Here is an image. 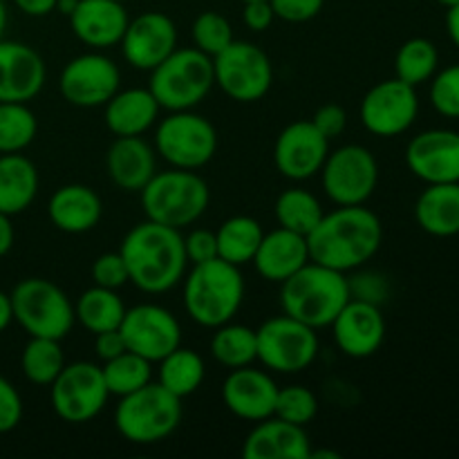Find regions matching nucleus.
<instances>
[{
	"instance_id": "c9c22d12",
	"label": "nucleus",
	"mask_w": 459,
	"mask_h": 459,
	"mask_svg": "<svg viewBox=\"0 0 459 459\" xmlns=\"http://www.w3.org/2000/svg\"><path fill=\"white\" fill-rule=\"evenodd\" d=\"M276 220L282 229L307 236L323 218V206L314 193L305 191V188H287L278 195L276 206Z\"/></svg>"
},
{
	"instance_id": "f704fd0d",
	"label": "nucleus",
	"mask_w": 459,
	"mask_h": 459,
	"mask_svg": "<svg viewBox=\"0 0 459 459\" xmlns=\"http://www.w3.org/2000/svg\"><path fill=\"white\" fill-rule=\"evenodd\" d=\"M63 368H65V357H63L61 341L30 336L21 354V370L30 384L52 385Z\"/></svg>"
},
{
	"instance_id": "7c9ffc66",
	"label": "nucleus",
	"mask_w": 459,
	"mask_h": 459,
	"mask_svg": "<svg viewBox=\"0 0 459 459\" xmlns=\"http://www.w3.org/2000/svg\"><path fill=\"white\" fill-rule=\"evenodd\" d=\"M124 314L126 305L117 294V290H106V287L99 285L85 290L74 305L76 323L92 334L117 330L124 321Z\"/></svg>"
},
{
	"instance_id": "5fc2aeb1",
	"label": "nucleus",
	"mask_w": 459,
	"mask_h": 459,
	"mask_svg": "<svg viewBox=\"0 0 459 459\" xmlns=\"http://www.w3.org/2000/svg\"><path fill=\"white\" fill-rule=\"evenodd\" d=\"M446 30H448V36H451L453 43L459 48V3L455 4V7H448Z\"/></svg>"
},
{
	"instance_id": "c85d7f7f",
	"label": "nucleus",
	"mask_w": 459,
	"mask_h": 459,
	"mask_svg": "<svg viewBox=\"0 0 459 459\" xmlns=\"http://www.w3.org/2000/svg\"><path fill=\"white\" fill-rule=\"evenodd\" d=\"M417 224L435 238L459 233V182L429 184L415 204Z\"/></svg>"
},
{
	"instance_id": "bf43d9fd",
	"label": "nucleus",
	"mask_w": 459,
	"mask_h": 459,
	"mask_svg": "<svg viewBox=\"0 0 459 459\" xmlns=\"http://www.w3.org/2000/svg\"><path fill=\"white\" fill-rule=\"evenodd\" d=\"M117 3H126V0H117Z\"/></svg>"
},
{
	"instance_id": "4c0bfd02",
	"label": "nucleus",
	"mask_w": 459,
	"mask_h": 459,
	"mask_svg": "<svg viewBox=\"0 0 459 459\" xmlns=\"http://www.w3.org/2000/svg\"><path fill=\"white\" fill-rule=\"evenodd\" d=\"M439 65V52L435 48L433 40L429 39H411L399 48L397 58H394V70H397V79L403 83L417 85L426 83L433 79Z\"/></svg>"
},
{
	"instance_id": "de8ad7c7",
	"label": "nucleus",
	"mask_w": 459,
	"mask_h": 459,
	"mask_svg": "<svg viewBox=\"0 0 459 459\" xmlns=\"http://www.w3.org/2000/svg\"><path fill=\"white\" fill-rule=\"evenodd\" d=\"M312 124L316 126V128L321 130L327 139H334L345 130L348 115H345L343 108L336 106V103H327V106L318 108L316 115L312 117Z\"/></svg>"
},
{
	"instance_id": "7ed1b4c3",
	"label": "nucleus",
	"mask_w": 459,
	"mask_h": 459,
	"mask_svg": "<svg viewBox=\"0 0 459 459\" xmlns=\"http://www.w3.org/2000/svg\"><path fill=\"white\" fill-rule=\"evenodd\" d=\"M350 299L352 282L345 273L314 260L281 282L282 314L314 330L330 327Z\"/></svg>"
},
{
	"instance_id": "cd10ccee",
	"label": "nucleus",
	"mask_w": 459,
	"mask_h": 459,
	"mask_svg": "<svg viewBox=\"0 0 459 459\" xmlns=\"http://www.w3.org/2000/svg\"><path fill=\"white\" fill-rule=\"evenodd\" d=\"M160 110V103L152 97L151 90L128 88L119 90L106 103L103 119H106L108 130L117 137H142L157 124Z\"/></svg>"
},
{
	"instance_id": "09e8293b",
	"label": "nucleus",
	"mask_w": 459,
	"mask_h": 459,
	"mask_svg": "<svg viewBox=\"0 0 459 459\" xmlns=\"http://www.w3.org/2000/svg\"><path fill=\"white\" fill-rule=\"evenodd\" d=\"M242 21L251 31H264L276 21V13H273L269 0H249L242 9Z\"/></svg>"
},
{
	"instance_id": "e433bc0d",
	"label": "nucleus",
	"mask_w": 459,
	"mask_h": 459,
	"mask_svg": "<svg viewBox=\"0 0 459 459\" xmlns=\"http://www.w3.org/2000/svg\"><path fill=\"white\" fill-rule=\"evenodd\" d=\"M152 363L148 359L139 357V354L126 350L119 357L110 359L101 366L103 381L108 385V393L115 397H126V394L134 393V390L143 388L152 381Z\"/></svg>"
},
{
	"instance_id": "1a4fd4ad",
	"label": "nucleus",
	"mask_w": 459,
	"mask_h": 459,
	"mask_svg": "<svg viewBox=\"0 0 459 459\" xmlns=\"http://www.w3.org/2000/svg\"><path fill=\"white\" fill-rule=\"evenodd\" d=\"M215 85L238 103L260 101L273 83V67L264 49L233 39L213 56Z\"/></svg>"
},
{
	"instance_id": "f8f14e48",
	"label": "nucleus",
	"mask_w": 459,
	"mask_h": 459,
	"mask_svg": "<svg viewBox=\"0 0 459 459\" xmlns=\"http://www.w3.org/2000/svg\"><path fill=\"white\" fill-rule=\"evenodd\" d=\"M321 179L323 191L336 206L366 204L379 182V164L366 146L348 143L330 151Z\"/></svg>"
},
{
	"instance_id": "9d476101",
	"label": "nucleus",
	"mask_w": 459,
	"mask_h": 459,
	"mask_svg": "<svg viewBox=\"0 0 459 459\" xmlns=\"http://www.w3.org/2000/svg\"><path fill=\"white\" fill-rule=\"evenodd\" d=\"M155 148L173 169L197 170L213 160L218 151V133L202 115L178 110L157 126Z\"/></svg>"
},
{
	"instance_id": "9b49d317",
	"label": "nucleus",
	"mask_w": 459,
	"mask_h": 459,
	"mask_svg": "<svg viewBox=\"0 0 459 459\" xmlns=\"http://www.w3.org/2000/svg\"><path fill=\"white\" fill-rule=\"evenodd\" d=\"M258 361L281 375L303 372L316 361L318 334L314 327L287 316H273L255 330Z\"/></svg>"
},
{
	"instance_id": "aec40b11",
	"label": "nucleus",
	"mask_w": 459,
	"mask_h": 459,
	"mask_svg": "<svg viewBox=\"0 0 459 459\" xmlns=\"http://www.w3.org/2000/svg\"><path fill=\"white\" fill-rule=\"evenodd\" d=\"M406 164L426 184L459 182V133L442 128L420 133L408 143Z\"/></svg>"
},
{
	"instance_id": "ea45409f",
	"label": "nucleus",
	"mask_w": 459,
	"mask_h": 459,
	"mask_svg": "<svg viewBox=\"0 0 459 459\" xmlns=\"http://www.w3.org/2000/svg\"><path fill=\"white\" fill-rule=\"evenodd\" d=\"M273 415L281 420L290 421L296 426H307L318 415V399L305 385H287V388H278L276 408Z\"/></svg>"
},
{
	"instance_id": "72a5a7b5",
	"label": "nucleus",
	"mask_w": 459,
	"mask_h": 459,
	"mask_svg": "<svg viewBox=\"0 0 459 459\" xmlns=\"http://www.w3.org/2000/svg\"><path fill=\"white\" fill-rule=\"evenodd\" d=\"M211 354L220 366L229 368V370L251 366L258 359L255 330L231 321L215 327V334L211 336Z\"/></svg>"
},
{
	"instance_id": "6e6d98bb",
	"label": "nucleus",
	"mask_w": 459,
	"mask_h": 459,
	"mask_svg": "<svg viewBox=\"0 0 459 459\" xmlns=\"http://www.w3.org/2000/svg\"><path fill=\"white\" fill-rule=\"evenodd\" d=\"M76 4H79V0H56V9H54V12H58V13H63V16L70 18L72 12L76 9Z\"/></svg>"
},
{
	"instance_id": "4468645a",
	"label": "nucleus",
	"mask_w": 459,
	"mask_h": 459,
	"mask_svg": "<svg viewBox=\"0 0 459 459\" xmlns=\"http://www.w3.org/2000/svg\"><path fill=\"white\" fill-rule=\"evenodd\" d=\"M119 332L124 336L126 350L151 363L161 361L166 354L182 345L179 321L161 305L143 303L126 309Z\"/></svg>"
},
{
	"instance_id": "393cba45",
	"label": "nucleus",
	"mask_w": 459,
	"mask_h": 459,
	"mask_svg": "<svg viewBox=\"0 0 459 459\" xmlns=\"http://www.w3.org/2000/svg\"><path fill=\"white\" fill-rule=\"evenodd\" d=\"M309 260L312 258H309L307 236L278 227L276 231L264 233L251 263L264 281L281 285Z\"/></svg>"
},
{
	"instance_id": "dca6fc26",
	"label": "nucleus",
	"mask_w": 459,
	"mask_h": 459,
	"mask_svg": "<svg viewBox=\"0 0 459 459\" xmlns=\"http://www.w3.org/2000/svg\"><path fill=\"white\" fill-rule=\"evenodd\" d=\"M361 124L377 137H397L415 124L420 99L412 85L402 79H388L366 92L361 101Z\"/></svg>"
},
{
	"instance_id": "c03bdc74",
	"label": "nucleus",
	"mask_w": 459,
	"mask_h": 459,
	"mask_svg": "<svg viewBox=\"0 0 459 459\" xmlns=\"http://www.w3.org/2000/svg\"><path fill=\"white\" fill-rule=\"evenodd\" d=\"M22 420V399L12 381L0 375V435L12 433Z\"/></svg>"
},
{
	"instance_id": "473e14b6",
	"label": "nucleus",
	"mask_w": 459,
	"mask_h": 459,
	"mask_svg": "<svg viewBox=\"0 0 459 459\" xmlns=\"http://www.w3.org/2000/svg\"><path fill=\"white\" fill-rule=\"evenodd\" d=\"M160 363V370H157V384L164 385L169 393H173L175 397L184 399L188 394L197 393V388L202 385L206 375L204 359L197 352L188 348H175L173 352L166 354Z\"/></svg>"
},
{
	"instance_id": "6e6552de",
	"label": "nucleus",
	"mask_w": 459,
	"mask_h": 459,
	"mask_svg": "<svg viewBox=\"0 0 459 459\" xmlns=\"http://www.w3.org/2000/svg\"><path fill=\"white\" fill-rule=\"evenodd\" d=\"M13 321L30 336L63 341L74 327V305L65 291L45 278H25L9 294Z\"/></svg>"
},
{
	"instance_id": "bb28decb",
	"label": "nucleus",
	"mask_w": 459,
	"mask_h": 459,
	"mask_svg": "<svg viewBox=\"0 0 459 459\" xmlns=\"http://www.w3.org/2000/svg\"><path fill=\"white\" fill-rule=\"evenodd\" d=\"M106 169L115 186L139 193L157 173L155 151L142 137H117L106 155Z\"/></svg>"
},
{
	"instance_id": "f3484780",
	"label": "nucleus",
	"mask_w": 459,
	"mask_h": 459,
	"mask_svg": "<svg viewBox=\"0 0 459 459\" xmlns=\"http://www.w3.org/2000/svg\"><path fill=\"white\" fill-rule=\"evenodd\" d=\"M330 155V139L309 121H294L278 134L273 164L278 173L294 182H305L321 173Z\"/></svg>"
},
{
	"instance_id": "a211bd4d",
	"label": "nucleus",
	"mask_w": 459,
	"mask_h": 459,
	"mask_svg": "<svg viewBox=\"0 0 459 459\" xmlns=\"http://www.w3.org/2000/svg\"><path fill=\"white\" fill-rule=\"evenodd\" d=\"M119 45L128 65L151 72L178 49V27L161 12L139 13L128 22Z\"/></svg>"
},
{
	"instance_id": "b1692460",
	"label": "nucleus",
	"mask_w": 459,
	"mask_h": 459,
	"mask_svg": "<svg viewBox=\"0 0 459 459\" xmlns=\"http://www.w3.org/2000/svg\"><path fill=\"white\" fill-rule=\"evenodd\" d=\"M309 455L312 442L305 426L290 424L276 415L258 421L242 444L245 459H309Z\"/></svg>"
},
{
	"instance_id": "37998d69",
	"label": "nucleus",
	"mask_w": 459,
	"mask_h": 459,
	"mask_svg": "<svg viewBox=\"0 0 459 459\" xmlns=\"http://www.w3.org/2000/svg\"><path fill=\"white\" fill-rule=\"evenodd\" d=\"M92 281L94 285L106 287V290H119L126 282H130L128 269L119 251L115 254H101L92 263Z\"/></svg>"
},
{
	"instance_id": "f03ea898",
	"label": "nucleus",
	"mask_w": 459,
	"mask_h": 459,
	"mask_svg": "<svg viewBox=\"0 0 459 459\" xmlns=\"http://www.w3.org/2000/svg\"><path fill=\"white\" fill-rule=\"evenodd\" d=\"M384 240L377 213L363 204L339 206L323 213L321 222L307 233L309 258L336 272H350L370 263Z\"/></svg>"
},
{
	"instance_id": "ddd939ff",
	"label": "nucleus",
	"mask_w": 459,
	"mask_h": 459,
	"mask_svg": "<svg viewBox=\"0 0 459 459\" xmlns=\"http://www.w3.org/2000/svg\"><path fill=\"white\" fill-rule=\"evenodd\" d=\"M108 385L101 366L90 361L67 363L49 385L52 408L67 424H85L106 408Z\"/></svg>"
},
{
	"instance_id": "2eb2a0df",
	"label": "nucleus",
	"mask_w": 459,
	"mask_h": 459,
	"mask_svg": "<svg viewBox=\"0 0 459 459\" xmlns=\"http://www.w3.org/2000/svg\"><path fill=\"white\" fill-rule=\"evenodd\" d=\"M121 72L106 54L90 52L72 58L58 76V90L76 108L106 106L119 92Z\"/></svg>"
},
{
	"instance_id": "8fccbe9b",
	"label": "nucleus",
	"mask_w": 459,
	"mask_h": 459,
	"mask_svg": "<svg viewBox=\"0 0 459 459\" xmlns=\"http://www.w3.org/2000/svg\"><path fill=\"white\" fill-rule=\"evenodd\" d=\"M126 352L124 336H121L119 327L117 330H106L94 334V354H97L99 361H110V359L119 357Z\"/></svg>"
},
{
	"instance_id": "603ef678",
	"label": "nucleus",
	"mask_w": 459,
	"mask_h": 459,
	"mask_svg": "<svg viewBox=\"0 0 459 459\" xmlns=\"http://www.w3.org/2000/svg\"><path fill=\"white\" fill-rule=\"evenodd\" d=\"M13 238H16V233H13L12 215H7V213H3V211H0V258H3V255H7L9 251H12Z\"/></svg>"
},
{
	"instance_id": "4d7b16f0",
	"label": "nucleus",
	"mask_w": 459,
	"mask_h": 459,
	"mask_svg": "<svg viewBox=\"0 0 459 459\" xmlns=\"http://www.w3.org/2000/svg\"><path fill=\"white\" fill-rule=\"evenodd\" d=\"M7 21H9L7 3H4V0H0V39H4V30H7Z\"/></svg>"
},
{
	"instance_id": "0eeeda50",
	"label": "nucleus",
	"mask_w": 459,
	"mask_h": 459,
	"mask_svg": "<svg viewBox=\"0 0 459 459\" xmlns=\"http://www.w3.org/2000/svg\"><path fill=\"white\" fill-rule=\"evenodd\" d=\"M213 85V58L197 48H178L155 70H151L148 90L160 108L178 112L200 106Z\"/></svg>"
},
{
	"instance_id": "a18cd8bd",
	"label": "nucleus",
	"mask_w": 459,
	"mask_h": 459,
	"mask_svg": "<svg viewBox=\"0 0 459 459\" xmlns=\"http://www.w3.org/2000/svg\"><path fill=\"white\" fill-rule=\"evenodd\" d=\"M276 18L287 22H307L321 13L325 0H269Z\"/></svg>"
},
{
	"instance_id": "a19ab883",
	"label": "nucleus",
	"mask_w": 459,
	"mask_h": 459,
	"mask_svg": "<svg viewBox=\"0 0 459 459\" xmlns=\"http://www.w3.org/2000/svg\"><path fill=\"white\" fill-rule=\"evenodd\" d=\"M233 40L231 22L218 12H204L193 22V43L200 52L213 58Z\"/></svg>"
},
{
	"instance_id": "423d86ee",
	"label": "nucleus",
	"mask_w": 459,
	"mask_h": 459,
	"mask_svg": "<svg viewBox=\"0 0 459 459\" xmlns=\"http://www.w3.org/2000/svg\"><path fill=\"white\" fill-rule=\"evenodd\" d=\"M182 424V399L160 384H146L119 397L115 408V429L128 442L151 446L170 437Z\"/></svg>"
},
{
	"instance_id": "58836bf2",
	"label": "nucleus",
	"mask_w": 459,
	"mask_h": 459,
	"mask_svg": "<svg viewBox=\"0 0 459 459\" xmlns=\"http://www.w3.org/2000/svg\"><path fill=\"white\" fill-rule=\"evenodd\" d=\"M39 133V121L27 103H0V155L22 152Z\"/></svg>"
},
{
	"instance_id": "79ce46f5",
	"label": "nucleus",
	"mask_w": 459,
	"mask_h": 459,
	"mask_svg": "<svg viewBox=\"0 0 459 459\" xmlns=\"http://www.w3.org/2000/svg\"><path fill=\"white\" fill-rule=\"evenodd\" d=\"M430 103L439 115L459 119V65H448L430 83Z\"/></svg>"
},
{
	"instance_id": "39448f33",
	"label": "nucleus",
	"mask_w": 459,
	"mask_h": 459,
	"mask_svg": "<svg viewBox=\"0 0 459 459\" xmlns=\"http://www.w3.org/2000/svg\"><path fill=\"white\" fill-rule=\"evenodd\" d=\"M143 213L152 222L173 229L191 227L204 215L211 191L195 170H157L142 188Z\"/></svg>"
},
{
	"instance_id": "f257e3e1",
	"label": "nucleus",
	"mask_w": 459,
	"mask_h": 459,
	"mask_svg": "<svg viewBox=\"0 0 459 459\" xmlns=\"http://www.w3.org/2000/svg\"><path fill=\"white\" fill-rule=\"evenodd\" d=\"M119 254L130 282L143 294H166L186 276L188 258L179 229L148 218L126 233Z\"/></svg>"
},
{
	"instance_id": "6ab92c4d",
	"label": "nucleus",
	"mask_w": 459,
	"mask_h": 459,
	"mask_svg": "<svg viewBox=\"0 0 459 459\" xmlns=\"http://www.w3.org/2000/svg\"><path fill=\"white\" fill-rule=\"evenodd\" d=\"M334 343L345 357L368 359L379 352L385 339V318L372 300L350 299L332 323Z\"/></svg>"
},
{
	"instance_id": "3c124183",
	"label": "nucleus",
	"mask_w": 459,
	"mask_h": 459,
	"mask_svg": "<svg viewBox=\"0 0 459 459\" xmlns=\"http://www.w3.org/2000/svg\"><path fill=\"white\" fill-rule=\"evenodd\" d=\"M13 4H16L22 13L34 18L48 16V13H52L54 9H56V0H13Z\"/></svg>"
},
{
	"instance_id": "2f4dec72",
	"label": "nucleus",
	"mask_w": 459,
	"mask_h": 459,
	"mask_svg": "<svg viewBox=\"0 0 459 459\" xmlns=\"http://www.w3.org/2000/svg\"><path fill=\"white\" fill-rule=\"evenodd\" d=\"M263 236L264 231L258 220L249 218V215H233V218L224 220L218 231H215L218 258L227 260L236 267H242V264L254 260Z\"/></svg>"
},
{
	"instance_id": "412c9836",
	"label": "nucleus",
	"mask_w": 459,
	"mask_h": 459,
	"mask_svg": "<svg viewBox=\"0 0 459 459\" xmlns=\"http://www.w3.org/2000/svg\"><path fill=\"white\" fill-rule=\"evenodd\" d=\"M45 63L34 48L0 39V103H27L43 90Z\"/></svg>"
},
{
	"instance_id": "13d9d810",
	"label": "nucleus",
	"mask_w": 459,
	"mask_h": 459,
	"mask_svg": "<svg viewBox=\"0 0 459 459\" xmlns=\"http://www.w3.org/2000/svg\"><path fill=\"white\" fill-rule=\"evenodd\" d=\"M439 4H444V7H455L459 0H437Z\"/></svg>"
},
{
	"instance_id": "052dcab7",
	"label": "nucleus",
	"mask_w": 459,
	"mask_h": 459,
	"mask_svg": "<svg viewBox=\"0 0 459 459\" xmlns=\"http://www.w3.org/2000/svg\"><path fill=\"white\" fill-rule=\"evenodd\" d=\"M242 3H249V0H242Z\"/></svg>"
},
{
	"instance_id": "5701e85b",
	"label": "nucleus",
	"mask_w": 459,
	"mask_h": 459,
	"mask_svg": "<svg viewBox=\"0 0 459 459\" xmlns=\"http://www.w3.org/2000/svg\"><path fill=\"white\" fill-rule=\"evenodd\" d=\"M128 22L130 18L124 3H117V0H79L70 16L76 39L94 49L119 45Z\"/></svg>"
},
{
	"instance_id": "864d4df0",
	"label": "nucleus",
	"mask_w": 459,
	"mask_h": 459,
	"mask_svg": "<svg viewBox=\"0 0 459 459\" xmlns=\"http://www.w3.org/2000/svg\"><path fill=\"white\" fill-rule=\"evenodd\" d=\"M13 314H12V300H9V294L0 291V334L12 325Z\"/></svg>"
},
{
	"instance_id": "20e7f679",
	"label": "nucleus",
	"mask_w": 459,
	"mask_h": 459,
	"mask_svg": "<svg viewBox=\"0 0 459 459\" xmlns=\"http://www.w3.org/2000/svg\"><path fill=\"white\" fill-rule=\"evenodd\" d=\"M184 309L202 327L224 325L233 321L245 300V278L240 267L222 258L193 264L184 276Z\"/></svg>"
},
{
	"instance_id": "4be33fe9",
	"label": "nucleus",
	"mask_w": 459,
	"mask_h": 459,
	"mask_svg": "<svg viewBox=\"0 0 459 459\" xmlns=\"http://www.w3.org/2000/svg\"><path fill=\"white\" fill-rule=\"evenodd\" d=\"M278 384L264 370L245 366L229 372L222 384V402L236 417L245 421H263L273 415Z\"/></svg>"
},
{
	"instance_id": "c756f323",
	"label": "nucleus",
	"mask_w": 459,
	"mask_h": 459,
	"mask_svg": "<svg viewBox=\"0 0 459 459\" xmlns=\"http://www.w3.org/2000/svg\"><path fill=\"white\" fill-rule=\"evenodd\" d=\"M39 195V170L21 152L0 155V211L18 215Z\"/></svg>"
},
{
	"instance_id": "49530a36",
	"label": "nucleus",
	"mask_w": 459,
	"mask_h": 459,
	"mask_svg": "<svg viewBox=\"0 0 459 459\" xmlns=\"http://www.w3.org/2000/svg\"><path fill=\"white\" fill-rule=\"evenodd\" d=\"M184 249H186V258L191 264H200L206 263V260L218 258L215 231H209V229H193V231L184 238Z\"/></svg>"
},
{
	"instance_id": "a878e982",
	"label": "nucleus",
	"mask_w": 459,
	"mask_h": 459,
	"mask_svg": "<svg viewBox=\"0 0 459 459\" xmlns=\"http://www.w3.org/2000/svg\"><path fill=\"white\" fill-rule=\"evenodd\" d=\"M48 215L58 231L79 236L101 222L103 202L99 193L85 184H65L49 197Z\"/></svg>"
}]
</instances>
